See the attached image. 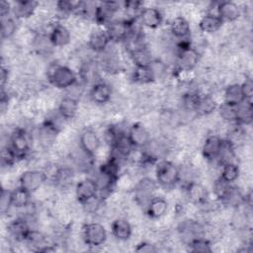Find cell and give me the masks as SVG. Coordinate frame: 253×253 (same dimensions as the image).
I'll return each mask as SVG.
<instances>
[{
	"instance_id": "obj_36",
	"label": "cell",
	"mask_w": 253,
	"mask_h": 253,
	"mask_svg": "<svg viewBox=\"0 0 253 253\" xmlns=\"http://www.w3.org/2000/svg\"><path fill=\"white\" fill-rule=\"evenodd\" d=\"M218 107L215 99L210 94H204L201 97L196 114L199 116H209L212 114Z\"/></svg>"
},
{
	"instance_id": "obj_37",
	"label": "cell",
	"mask_w": 253,
	"mask_h": 253,
	"mask_svg": "<svg viewBox=\"0 0 253 253\" xmlns=\"http://www.w3.org/2000/svg\"><path fill=\"white\" fill-rule=\"evenodd\" d=\"M187 247L190 252L194 253H211L213 251L212 243L205 236L191 240L187 243Z\"/></svg>"
},
{
	"instance_id": "obj_45",
	"label": "cell",
	"mask_w": 253,
	"mask_h": 253,
	"mask_svg": "<svg viewBox=\"0 0 253 253\" xmlns=\"http://www.w3.org/2000/svg\"><path fill=\"white\" fill-rule=\"evenodd\" d=\"M11 11H12V7H11L10 3L7 2V1H1V3H0V15H1V19H4V18L9 17Z\"/></svg>"
},
{
	"instance_id": "obj_21",
	"label": "cell",
	"mask_w": 253,
	"mask_h": 253,
	"mask_svg": "<svg viewBox=\"0 0 253 253\" xmlns=\"http://www.w3.org/2000/svg\"><path fill=\"white\" fill-rule=\"evenodd\" d=\"M169 32L171 36L178 41L189 40L191 35L190 22L184 16H176L170 22Z\"/></svg>"
},
{
	"instance_id": "obj_4",
	"label": "cell",
	"mask_w": 253,
	"mask_h": 253,
	"mask_svg": "<svg viewBox=\"0 0 253 253\" xmlns=\"http://www.w3.org/2000/svg\"><path fill=\"white\" fill-rule=\"evenodd\" d=\"M8 144L12 147L19 160H22L27 158L32 150V137L25 128L16 127L9 136Z\"/></svg>"
},
{
	"instance_id": "obj_44",
	"label": "cell",
	"mask_w": 253,
	"mask_h": 253,
	"mask_svg": "<svg viewBox=\"0 0 253 253\" xmlns=\"http://www.w3.org/2000/svg\"><path fill=\"white\" fill-rule=\"evenodd\" d=\"M9 69L5 67L4 65L1 66V71H0V85L1 89H6V85L8 84L9 80Z\"/></svg>"
},
{
	"instance_id": "obj_20",
	"label": "cell",
	"mask_w": 253,
	"mask_h": 253,
	"mask_svg": "<svg viewBox=\"0 0 253 253\" xmlns=\"http://www.w3.org/2000/svg\"><path fill=\"white\" fill-rule=\"evenodd\" d=\"M216 15L221 19L223 23H232L239 19L241 15V9L232 1L218 2L216 5Z\"/></svg>"
},
{
	"instance_id": "obj_41",
	"label": "cell",
	"mask_w": 253,
	"mask_h": 253,
	"mask_svg": "<svg viewBox=\"0 0 253 253\" xmlns=\"http://www.w3.org/2000/svg\"><path fill=\"white\" fill-rule=\"evenodd\" d=\"M0 208L1 213L6 214L11 207V190L9 189H2L1 192V199H0Z\"/></svg>"
},
{
	"instance_id": "obj_19",
	"label": "cell",
	"mask_w": 253,
	"mask_h": 253,
	"mask_svg": "<svg viewBox=\"0 0 253 253\" xmlns=\"http://www.w3.org/2000/svg\"><path fill=\"white\" fill-rule=\"evenodd\" d=\"M138 20L142 27L155 30L161 26L163 22V15L156 7H143L138 15Z\"/></svg>"
},
{
	"instance_id": "obj_2",
	"label": "cell",
	"mask_w": 253,
	"mask_h": 253,
	"mask_svg": "<svg viewBox=\"0 0 253 253\" xmlns=\"http://www.w3.org/2000/svg\"><path fill=\"white\" fill-rule=\"evenodd\" d=\"M155 181L163 189L174 188L180 182V168L173 161L160 159L155 163Z\"/></svg>"
},
{
	"instance_id": "obj_31",
	"label": "cell",
	"mask_w": 253,
	"mask_h": 253,
	"mask_svg": "<svg viewBox=\"0 0 253 253\" xmlns=\"http://www.w3.org/2000/svg\"><path fill=\"white\" fill-rule=\"evenodd\" d=\"M220 203L227 207L237 209L245 205V195H243L242 192L236 186H233L231 184L228 191L221 199Z\"/></svg>"
},
{
	"instance_id": "obj_42",
	"label": "cell",
	"mask_w": 253,
	"mask_h": 253,
	"mask_svg": "<svg viewBox=\"0 0 253 253\" xmlns=\"http://www.w3.org/2000/svg\"><path fill=\"white\" fill-rule=\"evenodd\" d=\"M241 86V90L244 96L245 101L248 102H252V98H253V81L251 79V77H247L243 80L242 83H240Z\"/></svg>"
},
{
	"instance_id": "obj_17",
	"label": "cell",
	"mask_w": 253,
	"mask_h": 253,
	"mask_svg": "<svg viewBox=\"0 0 253 253\" xmlns=\"http://www.w3.org/2000/svg\"><path fill=\"white\" fill-rule=\"evenodd\" d=\"M48 39L53 47H64L71 42L70 30L62 24H53L48 32Z\"/></svg>"
},
{
	"instance_id": "obj_15",
	"label": "cell",
	"mask_w": 253,
	"mask_h": 253,
	"mask_svg": "<svg viewBox=\"0 0 253 253\" xmlns=\"http://www.w3.org/2000/svg\"><path fill=\"white\" fill-rule=\"evenodd\" d=\"M222 141H223V138H221L217 134L208 135L205 138L201 148L203 158L208 162H215L218 157V154L222 145Z\"/></svg>"
},
{
	"instance_id": "obj_11",
	"label": "cell",
	"mask_w": 253,
	"mask_h": 253,
	"mask_svg": "<svg viewBox=\"0 0 253 253\" xmlns=\"http://www.w3.org/2000/svg\"><path fill=\"white\" fill-rule=\"evenodd\" d=\"M185 194L188 201L196 206H206L209 203L210 193L200 182L194 180L184 185Z\"/></svg>"
},
{
	"instance_id": "obj_6",
	"label": "cell",
	"mask_w": 253,
	"mask_h": 253,
	"mask_svg": "<svg viewBox=\"0 0 253 253\" xmlns=\"http://www.w3.org/2000/svg\"><path fill=\"white\" fill-rule=\"evenodd\" d=\"M157 187L158 185L155 180L149 177L141 178L135 184L133 189L135 203L144 209L148 202L155 196L154 194Z\"/></svg>"
},
{
	"instance_id": "obj_22",
	"label": "cell",
	"mask_w": 253,
	"mask_h": 253,
	"mask_svg": "<svg viewBox=\"0 0 253 253\" xmlns=\"http://www.w3.org/2000/svg\"><path fill=\"white\" fill-rule=\"evenodd\" d=\"M79 111V102L78 99L66 95L63 96L57 105V113L61 116L64 121L73 120Z\"/></svg>"
},
{
	"instance_id": "obj_32",
	"label": "cell",
	"mask_w": 253,
	"mask_h": 253,
	"mask_svg": "<svg viewBox=\"0 0 253 253\" xmlns=\"http://www.w3.org/2000/svg\"><path fill=\"white\" fill-rule=\"evenodd\" d=\"M131 79L136 84L146 85L153 83L156 78L150 65L147 66H134L131 72Z\"/></svg>"
},
{
	"instance_id": "obj_5",
	"label": "cell",
	"mask_w": 253,
	"mask_h": 253,
	"mask_svg": "<svg viewBox=\"0 0 253 253\" xmlns=\"http://www.w3.org/2000/svg\"><path fill=\"white\" fill-rule=\"evenodd\" d=\"M18 181L19 186L34 194L47 181V176L43 170L29 169L20 174Z\"/></svg>"
},
{
	"instance_id": "obj_24",
	"label": "cell",
	"mask_w": 253,
	"mask_h": 253,
	"mask_svg": "<svg viewBox=\"0 0 253 253\" xmlns=\"http://www.w3.org/2000/svg\"><path fill=\"white\" fill-rule=\"evenodd\" d=\"M112 235L119 241H127L132 235V225L125 217H117L111 223Z\"/></svg>"
},
{
	"instance_id": "obj_30",
	"label": "cell",
	"mask_w": 253,
	"mask_h": 253,
	"mask_svg": "<svg viewBox=\"0 0 253 253\" xmlns=\"http://www.w3.org/2000/svg\"><path fill=\"white\" fill-rule=\"evenodd\" d=\"M244 96L241 90L240 83H231L224 88L223 91V103L231 106H237L244 102Z\"/></svg>"
},
{
	"instance_id": "obj_40",
	"label": "cell",
	"mask_w": 253,
	"mask_h": 253,
	"mask_svg": "<svg viewBox=\"0 0 253 253\" xmlns=\"http://www.w3.org/2000/svg\"><path fill=\"white\" fill-rule=\"evenodd\" d=\"M19 161L18 156L9 144L3 145L1 148V164L3 167H13Z\"/></svg>"
},
{
	"instance_id": "obj_35",
	"label": "cell",
	"mask_w": 253,
	"mask_h": 253,
	"mask_svg": "<svg viewBox=\"0 0 253 253\" xmlns=\"http://www.w3.org/2000/svg\"><path fill=\"white\" fill-rule=\"evenodd\" d=\"M201 97L202 94L196 90H189L185 92L181 97V106L183 110L190 113H196Z\"/></svg>"
},
{
	"instance_id": "obj_9",
	"label": "cell",
	"mask_w": 253,
	"mask_h": 253,
	"mask_svg": "<svg viewBox=\"0 0 253 253\" xmlns=\"http://www.w3.org/2000/svg\"><path fill=\"white\" fill-rule=\"evenodd\" d=\"M127 139L135 149L145 148L151 141L149 130L141 123H133L126 131Z\"/></svg>"
},
{
	"instance_id": "obj_34",
	"label": "cell",
	"mask_w": 253,
	"mask_h": 253,
	"mask_svg": "<svg viewBox=\"0 0 253 253\" xmlns=\"http://www.w3.org/2000/svg\"><path fill=\"white\" fill-rule=\"evenodd\" d=\"M240 176V168L236 162H226L220 165L219 178L228 184H233Z\"/></svg>"
},
{
	"instance_id": "obj_25",
	"label": "cell",
	"mask_w": 253,
	"mask_h": 253,
	"mask_svg": "<svg viewBox=\"0 0 253 253\" xmlns=\"http://www.w3.org/2000/svg\"><path fill=\"white\" fill-rule=\"evenodd\" d=\"M39 7V2L35 0H19L14 3L12 12L17 20L29 19L36 13Z\"/></svg>"
},
{
	"instance_id": "obj_16",
	"label": "cell",
	"mask_w": 253,
	"mask_h": 253,
	"mask_svg": "<svg viewBox=\"0 0 253 253\" xmlns=\"http://www.w3.org/2000/svg\"><path fill=\"white\" fill-rule=\"evenodd\" d=\"M31 229L29 221L22 216L11 219L7 224L8 235L16 242H25Z\"/></svg>"
},
{
	"instance_id": "obj_14",
	"label": "cell",
	"mask_w": 253,
	"mask_h": 253,
	"mask_svg": "<svg viewBox=\"0 0 253 253\" xmlns=\"http://www.w3.org/2000/svg\"><path fill=\"white\" fill-rule=\"evenodd\" d=\"M113 95L112 86L105 81H96L93 83L89 91L90 100L97 106L108 104Z\"/></svg>"
},
{
	"instance_id": "obj_13",
	"label": "cell",
	"mask_w": 253,
	"mask_h": 253,
	"mask_svg": "<svg viewBox=\"0 0 253 253\" xmlns=\"http://www.w3.org/2000/svg\"><path fill=\"white\" fill-rule=\"evenodd\" d=\"M120 10V4L114 1L100 2L96 6L94 22L101 26H107L109 23L114 21L115 15Z\"/></svg>"
},
{
	"instance_id": "obj_7",
	"label": "cell",
	"mask_w": 253,
	"mask_h": 253,
	"mask_svg": "<svg viewBox=\"0 0 253 253\" xmlns=\"http://www.w3.org/2000/svg\"><path fill=\"white\" fill-rule=\"evenodd\" d=\"M101 147V139L91 127H85L79 135V148L90 158H94Z\"/></svg>"
},
{
	"instance_id": "obj_3",
	"label": "cell",
	"mask_w": 253,
	"mask_h": 253,
	"mask_svg": "<svg viewBox=\"0 0 253 253\" xmlns=\"http://www.w3.org/2000/svg\"><path fill=\"white\" fill-rule=\"evenodd\" d=\"M81 236L86 246L90 248H98L105 244L108 233L102 223L92 221L87 222L82 226Z\"/></svg>"
},
{
	"instance_id": "obj_39",
	"label": "cell",
	"mask_w": 253,
	"mask_h": 253,
	"mask_svg": "<svg viewBox=\"0 0 253 253\" xmlns=\"http://www.w3.org/2000/svg\"><path fill=\"white\" fill-rule=\"evenodd\" d=\"M216 110L222 121L228 124L236 123V106H231L222 102L218 105Z\"/></svg>"
},
{
	"instance_id": "obj_26",
	"label": "cell",
	"mask_w": 253,
	"mask_h": 253,
	"mask_svg": "<svg viewBox=\"0 0 253 253\" xmlns=\"http://www.w3.org/2000/svg\"><path fill=\"white\" fill-rule=\"evenodd\" d=\"M223 24L224 23L221 21V19L215 13L207 12L200 19L198 26H199V29L201 32L208 34V35H211V34L218 32L222 28Z\"/></svg>"
},
{
	"instance_id": "obj_8",
	"label": "cell",
	"mask_w": 253,
	"mask_h": 253,
	"mask_svg": "<svg viewBox=\"0 0 253 253\" xmlns=\"http://www.w3.org/2000/svg\"><path fill=\"white\" fill-rule=\"evenodd\" d=\"M98 194L99 186L97 181L93 178H84L78 181L75 185V198L81 206H84L98 197Z\"/></svg>"
},
{
	"instance_id": "obj_23",
	"label": "cell",
	"mask_w": 253,
	"mask_h": 253,
	"mask_svg": "<svg viewBox=\"0 0 253 253\" xmlns=\"http://www.w3.org/2000/svg\"><path fill=\"white\" fill-rule=\"evenodd\" d=\"M168 208L169 204L166 199L154 196L144 208V211L150 219H160L167 213Z\"/></svg>"
},
{
	"instance_id": "obj_27",
	"label": "cell",
	"mask_w": 253,
	"mask_h": 253,
	"mask_svg": "<svg viewBox=\"0 0 253 253\" xmlns=\"http://www.w3.org/2000/svg\"><path fill=\"white\" fill-rule=\"evenodd\" d=\"M73 178L74 172L72 168L67 166H58L53 178L51 179V182H53L54 186L63 190L72 186Z\"/></svg>"
},
{
	"instance_id": "obj_29",
	"label": "cell",
	"mask_w": 253,
	"mask_h": 253,
	"mask_svg": "<svg viewBox=\"0 0 253 253\" xmlns=\"http://www.w3.org/2000/svg\"><path fill=\"white\" fill-rule=\"evenodd\" d=\"M127 53L134 66H147L153 60L151 52L145 44L127 51Z\"/></svg>"
},
{
	"instance_id": "obj_28",
	"label": "cell",
	"mask_w": 253,
	"mask_h": 253,
	"mask_svg": "<svg viewBox=\"0 0 253 253\" xmlns=\"http://www.w3.org/2000/svg\"><path fill=\"white\" fill-rule=\"evenodd\" d=\"M32 193L21 186L11 190V207L14 209L28 208L32 202Z\"/></svg>"
},
{
	"instance_id": "obj_43",
	"label": "cell",
	"mask_w": 253,
	"mask_h": 253,
	"mask_svg": "<svg viewBox=\"0 0 253 253\" xmlns=\"http://www.w3.org/2000/svg\"><path fill=\"white\" fill-rule=\"evenodd\" d=\"M134 251L136 252H142V253H154L158 251V248L155 244L149 242V241H141L136 244Z\"/></svg>"
},
{
	"instance_id": "obj_18",
	"label": "cell",
	"mask_w": 253,
	"mask_h": 253,
	"mask_svg": "<svg viewBox=\"0 0 253 253\" xmlns=\"http://www.w3.org/2000/svg\"><path fill=\"white\" fill-rule=\"evenodd\" d=\"M111 40L106 32L103 29H97L91 32L88 36L87 45L90 50L96 53L104 52L110 45Z\"/></svg>"
},
{
	"instance_id": "obj_33",
	"label": "cell",
	"mask_w": 253,
	"mask_h": 253,
	"mask_svg": "<svg viewBox=\"0 0 253 253\" xmlns=\"http://www.w3.org/2000/svg\"><path fill=\"white\" fill-rule=\"evenodd\" d=\"M253 121V105L252 102L244 101L236 106V123L237 125L249 126Z\"/></svg>"
},
{
	"instance_id": "obj_12",
	"label": "cell",
	"mask_w": 253,
	"mask_h": 253,
	"mask_svg": "<svg viewBox=\"0 0 253 253\" xmlns=\"http://www.w3.org/2000/svg\"><path fill=\"white\" fill-rule=\"evenodd\" d=\"M177 229L181 238L186 242V244L195 238L205 236L206 233V228L203 223L197 219L190 218L181 221Z\"/></svg>"
},
{
	"instance_id": "obj_10",
	"label": "cell",
	"mask_w": 253,
	"mask_h": 253,
	"mask_svg": "<svg viewBox=\"0 0 253 253\" xmlns=\"http://www.w3.org/2000/svg\"><path fill=\"white\" fill-rule=\"evenodd\" d=\"M105 30L111 40V42H125L131 34L130 20L115 19L106 26Z\"/></svg>"
},
{
	"instance_id": "obj_38",
	"label": "cell",
	"mask_w": 253,
	"mask_h": 253,
	"mask_svg": "<svg viewBox=\"0 0 253 253\" xmlns=\"http://www.w3.org/2000/svg\"><path fill=\"white\" fill-rule=\"evenodd\" d=\"M18 25H17V19L14 17H7L4 19H1V39L3 41L10 40L17 32Z\"/></svg>"
},
{
	"instance_id": "obj_1",
	"label": "cell",
	"mask_w": 253,
	"mask_h": 253,
	"mask_svg": "<svg viewBox=\"0 0 253 253\" xmlns=\"http://www.w3.org/2000/svg\"><path fill=\"white\" fill-rule=\"evenodd\" d=\"M46 77L56 89H69L78 82L77 73L68 65L52 63L48 66Z\"/></svg>"
}]
</instances>
